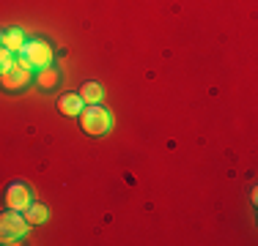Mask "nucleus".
I'll return each mask as SVG.
<instances>
[{
	"instance_id": "obj_11",
	"label": "nucleus",
	"mask_w": 258,
	"mask_h": 246,
	"mask_svg": "<svg viewBox=\"0 0 258 246\" xmlns=\"http://www.w3.org/2000/svg\"><path fill=\"white\" fill-rule=\"evenodd\" d=\"M11 55H14V52H9L6 47H0V71H3V69H9V66L14 63V58H11Z\"/></svg>"
},
{
	"instance_id": "obj_6",
	"label": "nucleus",
	"mask_w": 258,
	"mask_h": 246,
	"mask_svg": "<svg viewBox=\"0 0 258 246\" xmlns=\"http://www.w3.org/2000/svg\"><path fill=\"white\" fill-rule=\"evenodd\" d=\"M58 109L63 115H80V109H83V98L80 96H72V93H66V96H60L58 98Z\"/></svg>"
},
{
	"instance_id": "obj_10",
	"label": "nucleus",
	"mask_w": 258,
	"mask_h": 246,
	"mask_svg": "<svg viewBox=\"0 0 258 246\" xmlns=\"http://www.w3.org/2000/svg\"><path fill=\"white\" fill-rule=\"evenodd\" d=\"M39 82H41V88H55V82H58V71L52 69V66H44L39 74Z\"/></svg>"
},
{
	"instance_id": "obj_9",
	"label": "nucleus",
	"mask_w": 258,
	"mask_h": 246,
	"mask_svg": "<svg viewBox=\"0 0 258 246\" xmlns=\"http://www.w3.org/2000/svg\"><path fill=\"white\" fill-rule=\"evenodd\" d=\"M80 98H83V101H88V104H99L102 101V88L96 82H85L83 90H80Z\"/></svg>"
},
{
	"instance_id": "obj_4",
	"label": "nucleus",
	"mask_w": 258,
	"mask_h": 246,
	"mask_svg": "<svg viewBox=\"0 0 258 246\" xmlns=\"http://www.w3.org/2000/svg\"><path fill=\"white\" fill-rule=\"evenodd\" d=\"M22 58L28 60L30 69H33V66L44 69L52 60V49H50V44H44V41H25V44H22Z\"/></svg>"
},
{
	"instance_id": "obj_2",
	"label": "nucleus",
	"mask_w": 258,
	"mask_h": 246,
	"mask_svg": "<svg viewBox=\"0 0 258 246\" xmlns=\"http://www.w3.org/2000/svg\"><path fill=\"white\" fill-rule=\"evenodd\" d=\"M28 232L25 216H20V211L0 213V243H20Z\"/></svg>"
},
{
	"instance_id": "obj_3",
	"label": "nucleus",
	"mask_w": 258,
	"mask_h": 246,
	"mask_svg": "<svg viewBox=\"0 0 258 246\" xmlns=\"http://www.w3.org/2000/svg\"><path fill=\"white\" fill-rule=\"evenodd\" d=\"M30 82V66L25 58H20L17 63H11L9 69L0 71V85H3L6 90H20L25 88V85Z\"/></svg>"
},
{
	"instance_id": "obj_12",
	"label": "nucleus",
	"mask_w": 258,
	"mask_h": 246,
	"mask_svg": "<svg viewBox=\"0 0 258 246\" xmlns=\"http://www.w3.org/2000/svg\"><path fill=\"white\" fill-rule=\"evenodd\" d=\"M0 44H3V33H0Z\"/></svg>"
},
{
	"instance_id": "obj_8",
	"label": "nucleus",
	"mask_w": 258,
	"mask_h": 246,
	"mask_svg": "<svg viewBox=\"0 0 258 246\" xmlns=\"http://www.w3.org/2000/svg\"><path fill=\"white\" fill-rule=\"evenodd\" d=\"M22 44H25V39H22L20 30H9V33H3V47L9 49V52H22Z\"/></svg>"
},
{
	"instance_id": "obj_1",
	"label": "nucleus",
	"mask_w": 258,
	"mask_h": 246,
	"mask_svg": "<svg viewBox=\"0 0 258 246\" xmlns=\"http://www.w3.org/2000/svg\"><path fill=\"white\" fill-rule=\"evenodd\" d=\"M80 126H83V132L91 134V137H102V134L113 126V118H110V112L102 109L99 104H88V107L80 109Z\"/></svg>"
},
{
	"instance_id": "obj_5",
	"label": "nucleus",
	"mask_w": 258,
	"mask_h": 246,
	"mask_svg": "<svg viewBox=\"0 0 258 246\" xmlns=\"http://www.w3.org/2000/svg\"><path fill=\"white\" fill-rule=\"evenodd\" d=\"M6 205H9V211H25L30 205V189L25 183H11L9 189H6Z\"/></svg>"
},
{
	"instance_id": "obj_7",
	"label": "nucleus",
	"mask_w": 258,
	"mask_h": 246,
	"mask_svg": "<svg viewBox=\"0 0 258 246\" xmlns=\"http://www.w3.org/2000/svg\"><path fill=\"white\" fill-rule=\"evenodd\" d=\"M47 216H50V211H47L44 205H39V202H30V205L25 208V221L28 224H41V221H47Z\"/></svg>"
}]
</instances>
